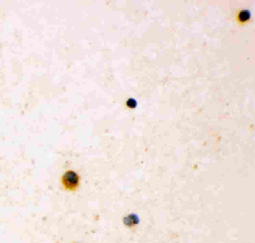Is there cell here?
Returning a JSON list of instances; mask_svg holds the SVG:
<instances>
[{
  "label": "cell",
  "mask_w": 255,
  "mask_h": 243,
  "mask_svg": "<svg viewBox=\"0 0 255 243\" xmlns=\"http://www.w3.org/2000/svg\"><path fill=\"white\" fill-rule=\"evenodd\" d=\"M80 178L78 174L72 170L67 171L61 177V185L63 188L69 191H74L79 186Z\"/></svg>",
  "instance_id": "1"
},
{
  "label": "cell",
  "mask_w": 255,
  "mask_h": 243,
  "mask_svg": "<svg viewBox=\"0 0 255 243\" xmlns=\"http://www.w3.org/2000/svg\"><path fill=\"white\" fill-rule=\"evenodd\" d=\"M236 19H237V22L240 25L246 24L251 19V13L247 10H242L239 11V13L237 14Z\"/></svg>",
  "instance_id": "2"
},
{
  "label": "cell",
  "mask_w": 255,
  "mask_h": 243,
  "mask_svg": "<svg viewBox=\"0 0 255 243\" xmlns=\"http://www.w3.org/2000/svg\"><path fill=\"white\" fill-rule=\"evenodd\" d=\"M136 105H137L136 101H135V100L133 99H128V101H127V106H129L130 108H134Z\"/></svg>",
  "instance_id": "3"
}]
</instances>
